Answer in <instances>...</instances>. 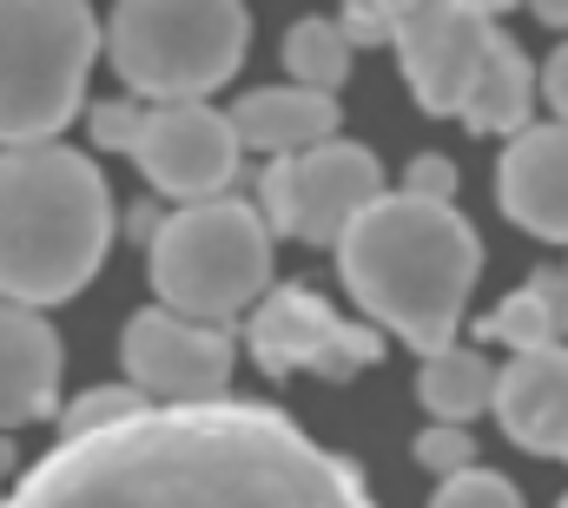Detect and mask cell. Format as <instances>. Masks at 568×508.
I'll return each instance as SVG.
<instances>
[{
    "instance_id": "6da1fadb",
    "label": "cell",
    "mask_w": 568,
    "mask_h": 508,
    "mask_svg": "<svg viewBox=\"0 0 568 508\" xmlns=\"http://www.w3.org/2000/svg\"><path fill=\"white\" fill-rule=\"evenodd\" d=\"M7 508H377V496L284 409L219 396L60 436L20 469Z\"/></svg>"
},
{
    "instance_id": "7a4b0ae2",
    "label": "cell",
    "mask_w": 568,
    "mask_h": 508,
    "mask_svg": "<svg viewBox=\"0 0 568 508\" xmlns=\"http://www.w3.org/2000/svg\"><path fill=\"white\" fill-rule=\"evenodd\" d=\"M337 271L371 324L397 331L410 350L436 357L456 344L463 304L476 291V271H483V245L449 199L384 192L344 232Z\"/></svg>"
},
{
    "instance_id": "3957f363",
    "label": "cell",
    "mask_w": 568,
    "mask_h": 508,
    "mask_svg": "<svg viewBox=\"0 0 568 508\" xmlns=\"http://www.w3.org/2000/svg\"><path fill=\"white\" fill-rule=\"evenodd\" d=\"M113 245L100 165L60 139L0 145V297L60 304L93 284Z\"/></svg>"
},
{
    "instance_id": "277c9868",
    "label": "cell",
    "mask_w": 568,
    "mask_h": 508,
    "mask_svg": "<svg viewBox=\"0 0 568 508\" xmlns=\"http://www.w3.org/2000/svg\"><path fill=\"white\" fill-rule=\"evenodd\" d=\"M152 291L165 311L225 324L239 311H258L272 284V225L258 205H239L232 192L172 205L152 232Z\"/></svg>"
},
{
    "instance_id": "5b68a950",
    "label": "cell",
    "mask_w": 568,
    "mask_h": 508,
    "mask_svg": "<svg viewBox=\"0 0 568 508\" xmlns=\"http://www.w3.org/2000/svg\"><path fill=\"white\" fill-rule=\"evenodd\" d=\"M252 47L245 0H120L106 20V60L140 100H205Z\"/></svg>"
},
{
    "instance_id": "8992f818",
    "label": "cell",
    "mask_w": 568,
    "mask_h": 508,
    "mask_svg": "<svg viewBox=\"0 0 568 508\" xmlns=\"http://www.w3.org/2000/svg\"><path fill=\"white\" fill-rule=\"evenodd\" d=\"M87 0H0V145L53 139L87 106L100 53Z\"/></svg>"
},
{
    "instance_id": "52a82bcc",
    "label": "cell",
    "mask_w": 568,
    "mask_h": 508,
    "mask_svg": "<svg viewBox=\"0 0 568 508\" xmlns=\"http://www.w3.org/2000/svg\"><path fill=\"white\" fill-rule=\"evenodd\" d=\"M384 199V165L357 139H324L311 152H278L258 179V212L278 238L344 245V232Z\"/></svg>"
},
{
    "instance_id": "ba28073f",
    "label": "cell",
    "mask_w": 568,
    "mask_h": 508,
    "mask_svg": "<svg viewBox=\"0 0 568 508\" xmlns=\"http://www.w3.org/2000/svg\"><path fill=\"white\" fill-rule=\"evenodd\" d=\"M252 357L284 377V370H317V377H357L384 357V324H351L337 317L317 291L284 284L265 291L252 311Z\"/></svg>"
},
{
    "instance_id": "9c48e42d",
    "label": "cell",
    "mask_w": 568,
    "mask_h": 508,
    "mask_svg": "<svg viewBox=\"0 0 568 508\" xmlns=\"http://www.w3.org/2000/svg\"><path fill=\"white\" fill-rule=\"evenodd\" d=\"M126 383H140L152 403H219L232 389V337L185 311H140L120 337Z\"/></svg>"
},
{
    "instance_id": "30bf717a",
    "label": "cell",
    "mask_w": 568,
    "mask_h": 508,
    "mask_svg": "<svg viewBox=\"0 0 568 508\" xmlns=\"http://www.w3.org/2000/svg\"><path fill=\"white\" fill-rule=\"evenodd\" d=\"M140 172L179 205H199V199H219L232 179H239V159H245V139L232 126V113L205 106V100H165L145 113L140 132Z\"/></svg>"
},
{
    "instance_id": "8fae6325",
    "label": "cell",
    "mask_w": 568,
    "mask_h": 508,
    "mask_svg": "<svg viewBox=\"0 0 568 508\" xmlns=\"http://www.w3.org/2000/svg\"><path fill=\"white\" fill-rule=\"evenodd\" d=\"M489 20H496V0H429L397 27L390 47H397L404 80H410L424 113H463V100L476 87V67L496 40Z\"/></svg>"
},
{
    "instance_id": "7c38bea8",
    "label": "cell",
    "mask_w": 568,
    "mask_h": 508,
    "mask_svg": "<svg viewBox=\"0 0 568 508\" xmlns=\"http://www.w3.org/2000/svg\"><path fill=\"white\" fill-rule=\"evenodd\" d=\"M496 199L523 232L568 245V120L509 139V152L496 165Z\"/></svg>"
},
{
    "instance_id": "4fadbf2b",
    "label": "cell",
    "mask_w": 568,
    "mask_h": 508,
    "mask_svg": "<svg viewBox=\"0 0 568 508\" xmlns=\"http://www.w3.org/2000/svg\"><path fill=\"white\" fill-rule=\"evenodd\" d=\"M496 416L516 449L568 463V344L516 350L496 383Z\"/></svg>"
},
{
    "instance_id": "5bb4252c",
    "label": "cell",
    "mask_w": 568,
    "mask_h": 508,
    "mask_svg": "<svg viewBox=\"0 0 568 508\" xmlns=\"http://www.w3.org/2000/svg\"><path fill=\"white\" fill-rule=\"evenodd\" d=\"M60 416V337L40 304L0 297V429Z\"/></svg>"
},
{
    "instance_id": "9a60e30c",
    "label": "cell",
    "mask_w": 568,
    "mask_h": 508,
    "mask_svg": "<svg viewBox=\"0 0 568 508\" xmlns=\"http://www.w3.org/2000/svg\"><path fill=\"white\" fill-rule=\"evenodd\" d=\"M232 126L252 152H272V159L278 152H311V145L337 139V100L317 93V87L284 80V87H258V93L232 100Z\"/></svg>"
},
{
    "instance_id": "2e32d148",
    "label": "cell",
    "mask_w": 568,
    "mask_h": 508,
    "mask_svg": "<svg viewBox=\"0 0 568 508\" xmlns=\"http://www.w3.org/2000/svg\"><path fill=\"white\" fill-rule=\"evenodd\" d=\"M536 93H542L536 60H529L509 33H496L489 53H483V67H476V87H469V100H463V126L483 132V139H496V132L516 139V132H529Z\"/></svg>"
},
{
    "instance_id": "e0dca14e",
    "label": "cell",
    "mask_w": 568,
    "mask_h": 508,
    "mask_svg": "<svg viewBox=\"0 0 568 508\" xmlns=\"http://www.w3.org/2000/svg\"><path fill=\"white\" fill-rule=\"evenodd\" d=\"M496 383H503V370H496L483 350L449 344V350L424 357V370H417V403H424L436 423H469V416L496 409Z\"/></svg>"
},
{
    "instance_id": "ac0fdd59",
    "label": "cell",
    "mask_w": 568,
    "mask_h": 508,
    "mask_svg": "<svg viewBox=\"0 0 568 508\" xmlns=\"http://www.w3.org/2000/svg\"><path fill=\"white\" fill-rule=\"evenodd\" d=\"M351 33H344V20H297L291 33H284V73L297 80V87H317V93H337L344 80H351Z\"/></svg>"
},
{
    "instance_id": "d6986e66",
    "label": "cell",
    "mask_w": 568,
    "mask_h": 508,
    "mask_svg": "<svg viewBox=\"0 0 568 508\" xmlns=\"http://www.w3.org/2000/svg\"><path fill=\"white\" fill-rule=\"evenodd\" d=\"M483 337H496V344H509V350H542V344H562V317H556V304H549L536 284H523L516 297H503V304L483 317Z\"/></svg>"
},
{
    "instance_id": "ffe728a7",
    "label": "cell",
    "mask_w": 568,
    "mask_h": 508,
    "mask_svg": "<svg viewBox=\"0 0 568 508\" xmlns=\"http://www.w3.org/2000/svg\"><path fill=\"white\" fill-rule=\"evenodd\" d=\"M140 409H152V396L140 383H106V389H87V396H73L60 409V436H93V429H113V423H126Z\"/></svg>"
},
{
    "instance_id": "44dd1931",
    "label": "cell",
    "mask_w": 568,
    "mask_h": 508,
    "mask_svg": "<svg viewBox=\"0 0 568 508\" xmlns=\"http://www.w3.org/2000/svg\"><path fill=\"white\" fill-rule=\"evenodd\" d=\"M429 508H523L516 482H503L496 469H463V476H443Z\"/></svg>"
},
{
    "instance_id": "7402d4cb",
    "label": "cell",
    "mask_w": 568,
    "mask_h": 508,
    "mask_svg": "<svg viewBox=\"0 0 568 508\" xmlns=\"http://www.w3.org/2000/svg\"><path fill=\"white\" fill-rule=\"evenodd\" d=\"M417 463H424L436 482L443 476H463V469H476V443H469L463 423H429L424 436H417Z\"/></svg>"
},
{
    "instance_id": "603a6c76",
    "label": "cell",
    "mask_w": 568,
    "mask_h": 508,
    "mask_svg": "<svg viewBox=\"0 0 568 508\" xmlns=\"http://www.w3.org/2000/svg\"><path fill=\"white\" fill-rule=\"evenodd\" d=\"M145 113H152V106H140V100H106V106H93V145H100V152H140Z\"/></svg>"
},
{
    "instance_id": "cb8c5ba5",
    "label": "cell",
    "mask_w": 568,
    "mask_h": 508,
    "mask_svg": "<svg viewBox=\"0 0 568 508\" xmlns=\"http://www.w3.org/2000/svg\"><path fill=\"white\" fill-rule=\"evenodd\" d=\"M404 192H417V199H449V192H456V165H449L443 152L410 159V179H404Z\"/></svg>"
},
{
    "instance_id": "d4e9b609",
    "label": "cell",
    "mask_w": 568,
    "mask_h": 508,
    "mask_svg": "<svg viewBox=\"0 0 568 508\" xmlns=\"http://www.w3.org/2000/svg\"><path fill=\"white\" fill-rule=\"evenodd\" d=\"M542 100H549L556 120H568V40L549 53V67H542Z\"/></svg>"
},
{
    "instance_id": "484cf974",
    "label": "cell",
    "mask_w": 568,
    "mask_h": 508,
    "mask_svg": "<svg viewBox=\"0 0 568 508\" xmlns=\"http://www.w3.org/2000/svg\"><path fill=\"white\" fill-rule=\"evenodd\" d=\"M529 13H536L542 27H568V0H529Z\"/></svg>"
},
{
    "instance_id": "4316f807",
    "label": "cell",
    "mask_w": 568,
    "mask_h": 508,
    "mask_svg": "<svg viewBox=\"0 0 568 508\" xmlns=\"http://www.w3.org/2000/svg\"><path fill=\"white\" fill-rule=\"evenodd\" d=\"M7 469H13V456H7V443H0V476H7Z\"/></svg>"
},
{
    "instance_id": "83f0119b",
    "label": "cell",
    "mask_w": 568,
    "mask_h": 508,
    "mask_svg": "<svg viewBox=\"0 0 568 508\" xmlns=\"http://www.w3.org/2000/svg\"><path fill=\"white\" fill-rule=\"evenodd\" d=\"M503 7H516V0H496V13H503Z\"/></svg>"
},
{
    "instance_id": "f1b7e54d",
    "label": "cell",
    "mask_w": 568,
    "mask_h": 508,
    "mask_svg": "<svg viewBox=\"0 0 568 508\" xmlns=\"http://www.w3.org/2000/svg\"><path fill=\"white\" fill-rule=\"evenodd\" d=\"M0 508H7V496H0Z\"/></svg>"
},
{
    "instance_id": "f546056e",
    "label": "cell",
    "mask_w": 568,
    "mask_h": 508,
    "mask_svg": "<svg viewBox=\"0 0 568 508\" xmlns=\"http://www.w3.org/2000/svg\"><path fill=\"white\" fill-rule=\"evenodd\" d=\"M562 508H568V502H562Z\"/></svg>"
}]
</instances>
